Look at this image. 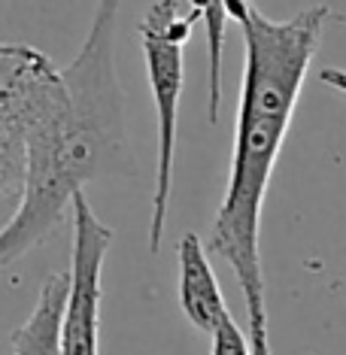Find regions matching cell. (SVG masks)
<instances>
[{
    "mask_svg": "<svg viewBox=\"0 0 346 355\" xmlns=\"http://www.w3.org/2000/svg\"><path fill=\"white\" fill-rule=\"evenodd\" d=\"M198 25V15L180 0H155L140 19V46L146 58V79L155 107V191L149 213V252L155 255L164 240V225L171 213L173 164H176V134H180V103L186 85V43Z\"/></svg>",
    "mask_w": 346,
    "mask_h": 355,
    "instance_id": "obj_3",
    "label": "cell"
},
{
    "mask_svg": "<svg viewBox=\"0 0 346 355\" xmlns=\"http://www.w3.org/2000/svg\"><path fill=\"white\" fill-rule=\"evenodd\" d=\"M328 21H340V25H346V15H340V12H331V19Z\"/></svg>",
    "mask_w": 346,
    "mask_h": 355,
    "instance_id": "obj_11",
    "label": "cell"
},
{
    "mask_svg": "<svg viewBox=\"0 0 346 355\" xmlns=\"http://www.w3.org/2000/svg\"><path fill=\"white\" fill-rule=\"evenodd\" d=\"M319 83L328 85V88H334V92H340V94H346V70H340V67H325L319 73Z\"/></svg>",
    "mask_w": 346,
    "mask_h": 355,
    "instance_id": "obj_10",
    "label": "cell"
},
{
    "mask_svg": "<svg viewBox=\"0 0 346 355\" xmlns=\"http://www.w3.org/2000/svg\"><path fill=\"white\" fill-rule=\"evenodd\" d=\"M73 222V249L67 270V297H64L58 343L61 355H101V301H103V264L116 231L98 219L85 191L70 200Z\"/></svg>",
    "mask_w": 346,
    "mask_h": 355,
    "instance_id": "obj_5",
    "label": "cell"
},
{
    "mask_svg": "<svg viewBox=\"0 0 346 355\" xmlns=\"http://www.w3.org/2000/svg\"><path fill=\"white\" fill-rule=\"evenodd\" d=\"M58 88V67L40 49L0 43V195L21 189L28 134Z\"/></svg>",
    "mask_w": 346,
    "mask_h": 355,
    "instance_id": "obj_4",
    "label": "cell"
},
{
    "mask_svg": "<svg viewBox=\"0 0 346 355\" xmlns=\"http://www.w3.org/2000/svg\"><path fill=\"white\" fill-rule=\"evenodd\" d=\"M176 264H180V310L198 331L210 334L225 316H231V310L210 264V252L195 231L182 234L176 246Z\"/></svg>",
    "mask_w": 346,
    "mask_h": 355,
    "instance_id": "obj_6",
    "label": "cell"
},
{
    "mask_svg": "<svg viewBox=\"0 0 346 355\" xmlns=\"http://www.w3.org/2000/svg\"><path fill=\"white\" fill-rule=\"evenodd\" d=\"M231 0H189V10L198 15V21H204L207 31V119L210 125L219 122L222 112V52H225V31L231 25L228 15Z\"/></svg>",
    "mask_w": 346,
    "mask_h": 355,
    "instance_id": "obj_8",
    "label": "cell"
},
{
    "mask_svg": "<svg viewBox=\"0 0 346 355\" xmlns=\"http://www.w3.org/2000/svg\"><path fill=\"white\" fill-rule=\"evenodd\" d=\"M228 15L243 31L246 58L228 182L204 249L234 270L246 304V337L252 355H273L261 268V213L273 167L292 128L304 79L316 58L331 10L316 3L295 12L292 19L277 21L268 19L252 0H231Z\"/></svg>",
    "mask_w": 346,
    "mask_h": 355,
    "instance_id": "obj_1",
    "label": "cell"
},
{
    "mask_svg": "<svg viewBox=\"0 0 346 355\" xmlns=\"http://www.w3.org/2000/svg\"><path fill=\"white\" fill-rule=\"evenodd\" d=\"M119 12L122 0H98L76 58L58 70V94L31 128L19 207L0 228V268L43 243L88 182L140 171L116 70Z\"/></svg>",
    "mask_w": 346,
    "mask_h": 355,
    "instance_id": "obj_2",
    "label": "cell"
},
{
    "mask_svg": "<svg viewBox=\"0 0 346 355\" xmlns=\"http://www.w3.org/2000/svg\"><path fill=\"white\" fill-rule=\"evenodd\" d=\"M64 297H67V270H55L40 286L31 316L10 334L12 355H61L58 325H61Z\"/></svg>",
    "mask_w": 346,
    "mask_h": 355,
    "instance_id": "obj_7",
    "label": "cell"
},
{
    "mask_svg": "<svg viewBox=\"0 0 346 355\" xmlns=\"http://www.w3.org/2000/svg\"><path fill=\"white\" fill-rule=\"evenodd\" d=\"M210 337H213L210 355H252V349H249L246 331L240 328L231 316H225L219 325L210 331Z\"/></svg>",
    "mask_w": 346,
    "mask_h": 355,
    "instance_id": "obj_9",
    "label": "cell"
}]
</instances>
